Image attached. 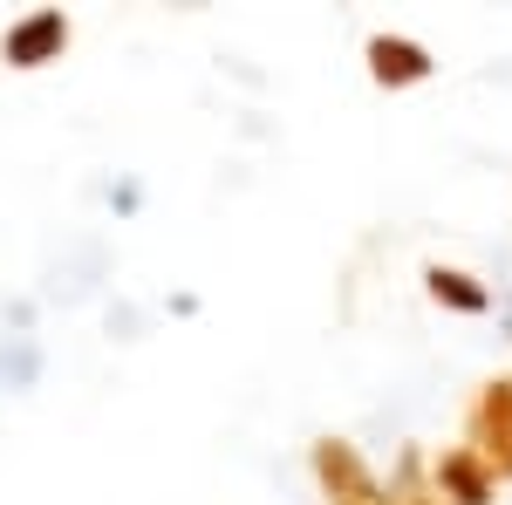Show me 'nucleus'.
I'll list each match as a JSON object with an SVG mask.
<instances>
[{
	"mask_svg": "<svg viewBox=\"0 0 512 505\" xmlns=\"http://www.w3.org/2000/svg\"><path fill=\"white\" fill-rule=\"evenodd\" d=\"M499 335H506V349H512V280L499 287Z\"/></svg>",
	"mask_w": 512,
	"mask_h": 505,
	"instance_id": "nucleus-13",
	"label": "nucleus"
},
{
	"mask_svg": "<svg viewBox=\"0 0 512 505\" xmlns=\"http://www.w3.org/2000/svg\"><path fill=\"white\" fill-rule=\"evenodd\" d=\"M198 308H205V301H198L192 287H178V294H164V314H178V321H192Z\"/></svg>",
	"mask_w": 512,
	"mask_h": 505,
	"instance_id": "nucleus-12",
	"label": "nucleus"
},
{
	"mask_svg": "<svg viewBox=\"0 0 512 505\" xmlns=\"http://www.w3.org/2000/svg\"><path fill=\"white\" fill-rule=\"evenodd\" d=\"M458 444H465V451H472L499 485H512V376L478 383L472 410H465V437H458Z\"/></svg>",
	"mask_w": 512,
	"mask_h": 505,
	"instance_id": "nucleus-2",
	"label": "nucleus"
},
{
	"mask_svg": "<svg viewBox=\"0 0 512 505\" xmlns=\"http://www.w3.org/2000/svg\"><path fill=\"white\" fill-rule=\"evenodd\" d=\"M110 280H117V246L110 233H76L62 239V253H48L35 273V301L41 308H89V301H110Z\"/></svg>",
	"mask_w": 512,
	"mask_h": 505,
	"instance_id": "nucleus-1",
	"label": "nucleus"
},
{
	"mask_svg": "<svg viewBox=\"0 0 512 505\" xmlns=\"http://www.w3.org/2000/svg\"><path fill=\"white\" fill-rule=\"evenodd\" d=\"M69 41H76V21H69L62 7H28L21 21H7V35H0V62L21 69V76H35V69H48V62L69 55Z\"/></svg>",
	"mask_w": 512,
	"mask_h": 505,
	"instance_id": "nucleus-4",
	"label": "nucleus"
},
{
	"mask_svg": "<svg viewBox=\"0 0 512 505\" xmlns=\"http://www.w3.org/2000/svg\"><path fill=\"white\" fill-rule=\"evenodd\" d=\"M431 499L437 505H492L499 499V478L478 465L465 444H451V451L431 458Z\"/></svg>",
	"mask_w": 512,
	"mask_h": 505,
	"instance_id": "nucleus-6",
	"label": "nucleus"
},
{
	"mask_svg": "<svg viewBox=\"0 0 512 505\" xmlns=\"http://www.w3.org/2000/svg\"><path fill=\"white\" fill-rule=\"evenodd\" d=\"M35 314H41L35 294H14V301H0V335H35Z\"/></svg>",
	"mask_w": 512,
	"mask_h": 505,
	"instance_id": "nucleus-11",
	"label": "nucleus"
},
{
	"mask_svg": "<svg viewBox=\"0 0 512 505\" xmlns=\"http://www.w3.org/2000/svg\"><path fill=\"white\" fill-rule=\"evenodd\" d=\"M424 294H431L444 314H465V321H478V314H492L499 308V294L478 280V273H465V267H444V260H431L424 267Z\"/></svg>",
	"mask_w": 512,
	"mask_h": 505,
	"instance_id": "nucleus-7",
	"label": "nucleus"
},
{
	"mask_svg": "<svg viewBox=\"0 0 512 505\" xmlns=\"http://www.w3.org/2000/svg\"><path fill=\"white\" fill-rule=\"evenodd\" d=\"M96 198H103V212H110V219H117V226H130V219H144V178H137V171H103V178H96Z\"/></svg>",
	"mask_w": 512,
	"mask_h": 505,
	"instance_id": "nucleus-9",
	"label": "nucleus"
},
{
	"mask_svg": "<svg viewBox=\"0 0 512 505\" xmlns=\"http://www.w3.org/2000/svg\"><path fill=\"white\" fill-rule=\"evenodd\" d=\"M362 62H369V82H376V89H390V96H396V89H424V82L437 76V55H431V48H424L417 35H390V28L362 41Z\"/></svg>",
	"mask_w": 512,
	"mask_h": 505,
	"instance_id": "nucleus-5",
	"label": "nucleus"
},
{
	"mask_svg": "<svg viewBox=\"0 0 512 505\" xmlns=\"http://www.w3.org/2000/svg\"><path fill=\"white\" fill-rule=\"evenodd\" d=\"M103 335H110L117 349H137V342L151 335V308L130 301V294H110V301H103Z\"/></svg>",
	"mask_w": 512,
	"mask_h": 505,
	"instance_id": "nucleus-10",
	"label": "nucleus"
},
{
	"mask_svg": "<svg viewBox=\"0 0 512 505\" xmlns=\"http://www.w3.org/2000/svg\"><path fill=\"white\" fill-rule=\"evenodd\" d=\"M48 376L41 335H0V396H35Z\"/></svg>",
	"mask_w": 512,
	"mask_h": 505,
	"instance_id": "nucleus-8",
	"label": "nucleus"
},
{
	"mask_svg": "<svg viewBox=\"0 0 512 505\" xmlns=\"http://www.w3.org/2000/svg\"><path fill=\"white\" fill-rule=\"evenodd\" d=\"M308 471H315V485H321L328 505H383V478L369 471V458L355 451L349 437H315Z\"/></svg>",
	"mask_w": 512,
	"mask_h": 505,
	"instance_id": "nucleus-3",
	"label": "nucleus"
}]
</instances>
